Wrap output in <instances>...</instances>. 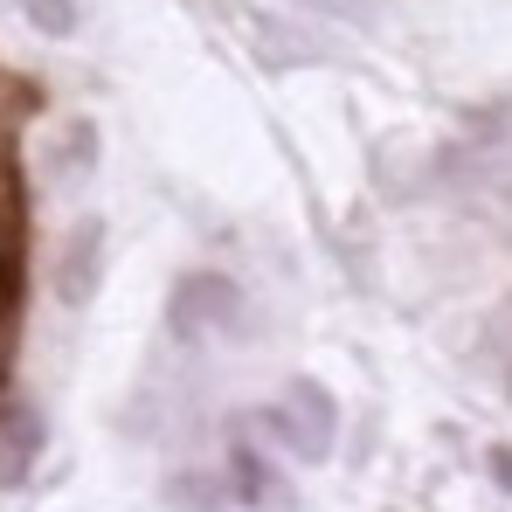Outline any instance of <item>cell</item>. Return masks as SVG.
<instances>
[{
  "label": "cell",
  "mask_w": 512,
  "mask_h": 512,
  "mask_svg": "<svg viewBox=\"0 0 512 512\" xmlns=\"http://www.w3.org/2000/svg\"><path fill=\"white\" fill-rule=\"evenodd\" d=\"M243 319H250V305H243V284L229 277V270H187V277H173L167 291V340L173 346H201L215 340V333H243Z\"/></svg>",
  "instance_id": "obj_1"
},
{
  "label": "cell",
  "mask_w": 512,
  "mask_h": 512,
  "mask_svg": "<svg viewBox=\"0 0 512 512\" xmlns=\"http://www.w3.org/2000/svg\"><path fill=\"white\" fill-rule=\"evenodd\" d=\"M263 429H270L298 464H326V457H333V443H340V402H333V388H326V381L298 374V381H284V388H277V402L263 409Z\"/></svg>",
  "instance_id": "obj_2"
},
{
  "label": "cell",
  "mask_w": 512,
  "mask_h": 512,
  "mask_svg": "<svg viewBox=\"0 0 512 512\" xmlns=\"http://www.w3.org/2000/svg\"><path fill=\"white\" fill-rule=\"evenodd\" d=\"M104 250H111V236H104L97 215H84V222L63 236V250H56V298H63V305H90V298H97V284H104Z\"/></svg>",
  "instance_id": "obj_3"
},
{
  "label": "cell",
  "mask_w": 512,
  "mask_h": 512,
  "mask_svg": "<svg viewBox=\"0 0 512 512\" xmlns=\"http://www.w3.org/2000/svg\"><path fill=\"white\" fill-rule=\"evenodd\" d=\"M42 443H49L42 409H35V402H21V395H0V485H21V478L35 471Z\"/></svg>",
  "instance_id": "obj_4"
},
{
  "label": "cell",
  "mask_w": 512,
  "mask_h": 512,
  "mask_svg": "<svg viewBox=\"0 0 512 512\" xmlns=\"http://www.w3.org/2000/svg\"><path fill=\"white\" fill-rule=\"evenodd\" d=\"M49 173L70 180V187L97 173V125H90V118H70V125L49 139Z\"/></svg>",
  "instance_id": "obj_5"
},
{
  "label": "cell",
  "mask_w": 512,
  "mask_h": 512,
  "mask_svg": "<svg viewBox=\"0 0 512 512\" xmlns=\"http://www.w3.org/2000/svg\"><path fill=\"white\" fill-rule=\"evenodd\" d=\"M222 485H229V499L256 506V499H270V464L256 457L250 443H236V450H229V478H222Z\"/></svg>",
  "instance_id": "obj_6"
},
{
  "label": "cell",
  "mask_w": 512,
  "mask_h": 512,
  "mask_svg": "<svg viewBox=\"0 0 512 512\" xmlns=\"http://www.w3.org/2000/svg\"><path fill=\"white\" fill-rule=\"evenodd\" d=\"M21 14H28V28L49 35V42H70V35L84 28V7H77V0H21Z\"/></svg>",
  "instance_id": "obj_7"
},
{
  "label": "cell",
  "mask_w": 512,
  "mask_h": 512,
  "mask_svg": "<svg viewBox=\"0 0 512 512\" xmlns=\"http://www.w3.org/2000/svg\"><path fill=\"white\" fill-rule=\"evenodd\" d=\"M256 49H263L270 70H291V63H312V56H319V42H305V35H291V28H256Z\"/></svg>",
  "instance_id": "obj_8"
},
{
  "label": "cell",
  "mask_w": 512,
  "mask_h": 512,
  "mask_svg": "<svg viewBox=\"0 0 512 512\" xmlns=\"http://www.w3.org/2000/svg\"><path fill=\"white\" fill-rule=\"evenodd\" d=\"M492 340H506V346H499V360H506V395H512V298H506V312L492 319Z\"/></svg>",
  "instance_id": "obj_9"
},
{
  "label": "cell",
  "mask_w": 512,
  "mask_h": 512,
  "mask_svg": "<svg viewBox=\"0 0 512 512\" xmlns=\"http://www.w3.org/2000/svg\"><path fill=\"white\" fill-rule=\"evenodd\" d=\"M305 7H312V14H346V21H367V7H374V0H305Z\"/></svg>",
  "instance_id": "obj_10"
},
{
  "label": "cell",
  "mask_w": 512,
  "mask_h": 512,
  "mask_svg": "<svg viewBox=\"0 0 512 512\" xmlns=\"http://www.w3.org/2000/svg\"><path fill=\"white\" fill-rule=\"evenodd\" d=\"M485 471H492V485H499V492L512 499V450H506V443H499V450L485 457Z\"/></svg>",
  "instance_id": "obj_11"
}]
</instances>
